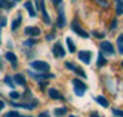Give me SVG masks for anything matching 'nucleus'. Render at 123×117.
<instances>
[{
    "label": "nucleus",
    "instance_id": "20",
    "mask_svg": "<svg viewBox=\"0 0 123 117\" xmlns=\"http://www.w3.org/2000/svg\"><path fill=\"white\" fill-rule=\"evenodd\" d=\"M106 63H107V60H106V58L104 57V54H102V52L98 53V57H97V67H104Z\"/></svg>",
    "mask_w": 123,
    "mask_h": 117
},
{
    "label": "nucleus",
    "instance_id": "39",
    "mask_svg": "<svg viewBox=\"0 0 123 117\" xmlns=\"http://www.w3.org/2000/svg\"><path fill=\"white\" fill-rule=\"evenodd\" d=\"M0 45H1V27H0Z\"/></svg>",
    "mask_w": 123,
    "mask_h": 117
},
{
    "label": "nucleus",
    "instance_id": "12",
    "mask_svg": "<svg viewBox=\"0 0 123 117\" xmlns=\"http://www.w3.org/2000/svg\"><path fill=\"white\" fill-rule=\"evenodd\" d=\"M48 94H49V98L53 99V100H62V101L64 100V98L62 96V95L59 94V91L55 90V89H49L48 90Z\"/></svg>",
    "mask_w": 123,
    "mask_h": 117
},
{
    "label": "nucleus",
    "instance_id": "36",
    "mask_svg": "<svg viewBox=\"0 0 123 117\" xmlns=\"http://www.w3.org/2000/svg\"><path fill=\"white\" fill-rule=\"evenodd\" d=\"M117 26V20H113L112 21V24H111V28H115Z\"/></svg>",
    "mask_w": 123,
    "mask_h": 117
},
{
    "label": "nucleus",
    "instance_id": "41",
    "mask_svg": "<svg viewBox=\"0 0 123 117\" xmlns=\"http://www.w3.org/2000/svg\"><path fill=\"white\" fill-rule=\"evenodd\" d=\"M122 67H123V62H122Z\"/></svg>",
    "mask_w": 123,
    "mask_h": 117
},
{
    "label": "nucleus",
    "instance_id": "19",
    "mask_svg": "<svg viewBox=\"0 0 123 117\" xmlns=\"http://www.w3.org/2000/svg\"><path fill=\"white\" fill-rule=\"evenodd\" d=\"M96 101H97V104L98 105H101L102 107H108V101L106 100V98L105 96H102V95H100V96H97L96 98Z\"/></svg>",
    "mask_w": 123,
    "mask_h": 117
},
{
    "label": "nucleus",
    "instance_id": "8",
    "mask_svg": "<svg viewBox=\"0 0 123 117\" xmlns=\"http://www.w3.org/2000/svg\"><path fill=\"white\" fill-rule=\"evenodd\" d=\"M39 10L42 13V17H43V22L46 25H50V17L47 13V9H46V4H44V0L41 1V5H39Z\"/></svg>",
    "mask_w": 123,
    "mask_h": 117
},
{
    "label": "nucleus",
    "instance_id": "3",
    "mask_svg": "<svg viewBox=\"0 0 123 117\" xmlns=\"http://www.w3.org/2000/svg\"><path fill=\"white\" fill-rule=\"evenodd\" d=\"M71 30H73V32H75L76 35H79L80 37H83V38H89V36H90L86 31H84V28L79 25L78 20H74L73 22H71Z\"/></svg>",
    "mask_w": 123,
    "mask_h": 117
},
{
    "label": "nucleus",
    "instance_id": "11",
    "mask_svg": "<svg viewBox=\"0 0 123 117\" xmlns=\"http://www.w3.org/2000/svg\"><path fill=\"white\" fill-rule=\"evenodd\" d=\"M5 57H6V60L12 65V68H16L17 67V57L12 52H7L6 54H5Z\"/></svg>",
    "mask_w": 123,
    "mask_h": 117
},
{
    "label": "nucleus",
    "instance_id": "1",
    "mask_svg": "<svg viewBox=\"0 0 123 117\" xmlns=\"http://www.w3.org/2000/svg\"><path fill=\"white\" fill-rule=\"evenodd\" d=\"M71 83H73L74 92H75L76 96H84V94L86 92V89H87L86 85L81 80H79V79H73V80H71Z\"/></svg>",
    "mask_w": 123,
    "mask_h": 117
},
{
    "label": "nucleus",
    "instance_id": "26",
    "mask_svg": "<svg viewBox=\"0 0 123 117\" xmlns=\"http://www.w3.org/2000/svg\"><path fill=\"white\" fill-rule=\"evenodd\" d=\"M112 112H113V115H116V116H118V117H123V111H122V110L113 109V110H112Z\"/></svg>",
    "mask_w": 123,
    "mask_h": 117
},
{
    "label": "nucleus",
    "instance_id": "22",
    "mask_svg": "<svg viewBox=\"0 0 123 117\" xmlns=\"http://www.w3.org/2000/svg\"><path fill=\"white\" fill-rule=\"evenodd\" d=\"M116 11H117V15H122L123 14V0H117Z\"/></svg>",
    "mask_w": 123,
    "mask_h": 117
},
{
    "label": "nucleus",
    "instance_id": "23",
    "mask_svg": "<svg viewBox=\"0 0 123 117\" xmlns=\"http://www.w3.org/2000/svg\"><path fill=\"white\" fill-rule=\"evenodd\" d=\"M4 117H31V116H22V115H20L17 111H10Z\"/></svg>",
    "mask_w": 123,
    "mask_h": 117
},
{
    "label": "nucleus",
    "instance_id": "24",
    "mask_svg": "<svg viewBox=\"0 0 123 117\" xmlns=\"http://www.w3.org/2000/svg\"><path fill=\"white\" fill-rule=\"evenodd\" d=\"M12 79H14V78H11L10 75H6V77L4 78L5 84H6V85H9V86L11 88V89H14V88H15V85H14V83H12Z\"/></svg>",
    "mask_w": 123,
    "mask_h": 117
},
{
    "label": "nucleus",
    "instance_id": "5",
    "mask_svg": "<svg viewBox=\"0 0 123 117\" xmlns=\"http://www.w3.org/2000/svg\"><path fill=\"white\" fill-rule=\"evenodd\" d=\"M100 48H101V51L104 52L105 54H110V56L115 54V48H113V46H112L111 42H108V41H102L100 43Z\"/></svg>",
    "mask_w": 123,
    "mask_h": 117
},
{
    "label": "nucleus",
    "instance_id": "2",
    "mask_svg": "<svg viewBox=\"0 0 123 117\" xmlns=\"http://www.w3.org/2000/svg\"><path fill=\"white\" fill-rule=\"evenodd\" d=\"M30 65L31 68H33L35 70L41 72V73H47L50 69V65L47 62H43V60H32L30 63Z\"/></svg>",
    "mask_w": 123,
    "mask_h": 117
},
{
    "label": "nucleus",
    "instance_id": "7",
    "mask_svg": "<svg viewBox=\"0 0 123 117\" xmlns=\"http://www.w3.org/2000/svg\"><path fill=\"white\" fill-rule=\"evenodd\" d=\"M91 56H92V53L90 51H80L78 53V57L79 59L85 63V64H90V60H91Z\"/></svg>",
    "mask_w": 123,
    "mask_h": 117
},
{
    "label": "nucleus",
    "instance_id": "38",
    "mask_svg": "<svg viewBox=\"0 0 123 117\" xmlns=\"http://www.w3.org/2000/svg\"><path fill=\"white\" fill-rule=\"evenodd\" d=\"M90 117H101V116H98L97 112H94V113H91V115H90Z\"/></svg>",
    "mask_w": 123,
    "mask_h": 117
},
{
    "label": "nucleus",
    "instance_id": "40",
    "mask_svg": "<svg viewBox=\"0 0 123 117\" xmlns=\"http://www.w3.org/2000/svg\"><path fill=\"white\" fill-rule=\"evenodd\" d=\"M69 117H76V116H74V115H70Z\"/></svg>",
    "mask_w": 123,
    "mask_h": 117
},
{
    "label": "nucleus",
    "instance_id": "6",
    "mask_svg": "<svg viewBox=\"0 0 123 117\" xmlns=\"http://www.w3.org/2000/svg\"><path fill=\"white\" fill-rule=\"evenodd\" d=\"M52 52H53L54 57H57V58H63L65 56V51H64L63 47H62V45L59 43V42H57V43L53 46Z\"/></svg>",
    "mask_w": 123,
    "mask_h": 117
},
{
    "label": "nucleus",
    "instance_id": "37",
    "mask_svg": "<svg viewBox=\"0 0 123 117\" xmlns=\"http://www.w3.org/2000/svg\"><path fill=\"white\" fill-rule=\"evenodd\" d=\"M4 107H5V104H4V101H1V100H0V111H1Z\"/></svg>",
    "mask_w": 123,
    "mask_h": 117
},
{
    "label": "nucleus",
    "instance_id": "29",
    "mask_svg": "<svg viewBox=\"0 0 123 117\" xmlns=\"http://www.w3.org/2000/svg\"><path fill=\"white\" fill-rule=\"evenodd\" d=\"M10 98H11V99H18L20 94L17 91H11V92H10Z\"/></svg>",
    "mask_w": 123,
    "mask_h": 117
},
{
    "label": "nucleus",
    "instance_id": "9",
    "mask_svg": "<svg viewBox=\"0 0 123 117\" xmlns=\"http://www.w3.org/2000/svg\"><path fill=\"white\" fill-rule=\"evenodd\" d=\"M25 35H27V36H32V37H37V36H39L41 35V28L39 27H37V26H28V27H26L25 28Z\"/></svg>",
    "mask_w": 123,
    "mask_h": 117
},
{
    "label": "nucleus",
    "instance_id": "4",
    "mask_svg": "<svg viewBox=\"0 0 123 117\" xmlns=\"http://www.w3.org/2000/svg\"><path fill=\"white\" fill-rule=\"evenodd\" d=\"M65 15H64V6L63 4L58 5V17H57V26L59 28H63L65 26Z\"/></svg>",
    "mask_w": 123,
    "mask_h": 117
},
{
    "label": "nucleus",
    "instance_id": "34",
    "mask_svg": "<svg viewBox=\"0 0 123 117\" xmlns=\"http://www.w3.org/2000/svg\"><path fill=\"white\" fill-rule=\"evenodd\" d=\"M5 6H6V1L5 0H0V9H3Z\"/></svg>",
    "mask_w": 123,
    "mask_h": 117
},
{
    "label": "nucleus",
    "instance_id": "15",
    "mask_svg": "<svg viewBox=\"0 0 123 117\" xmlns=\"http://www.w3.org/2000/svg\"><path fill=\"white\" fill-rule=\"evenodd\" d=\"M21 20H22V16L20 15V14L17 15L16 19H14L12 24H11V30H12V31H16V30L20 27V25H21Z\"/></svg>",
    "mask_w": 123,
    "mask_h": 117
},
{
    "label": "nucleus",
    "instance_id": "14",
    "mask_svg": "<svg viewBox=\"0 0 123 117\" xmlns=\"http://www.w3.org/2000/svg\"><path fill=\"white\" fill-rule=\"evenodd\" d=\"M24 6H25V9L28 11V14H30L31 17H36V11H35V9H33V6H32V1H26V3L24 4Z\"/></svg>",
    "mask_w": 123,
    "mask_h": 117
},
{
    "label": "nucleus",
    "instance_id": "13",
    "mask_svg": "<svg viewBox=\"0 0 123 117\" xmlns=\"http://www.w3.org/2000/svg\"><path fill=\"white\" fill-rule=\"evenodd\" d=\"M30 75L32 78H35L36 80H38V81L43 80V79H52V78H54L53 74H42V75H36V74H33L32 72H30Z\"/></svg>",
    "mask_w": 123,
    "mask_h": 117
},
{
    "label": "nucleus",
    "instance_id": "32",
    "mask_svg": "<svg viewBox=\"0 0 123 117\" xmlns=\"http://www.w3.org/2000/svg\"><path fill=\"white\" fill-rule=\"evenodd\" d=\"M117 43H123V33L118 36V38H117Z\"/></svg>",
    "mask_w": 123,
    "mask_h": 117
},
{
    "label": "nucleus",
    "instance_id": "21",
    "mask_svg": "<svg viewBox=\"0 0 123 117\" xmlns=\"http://www.w3.org/2000/svg\"><path fill=\"white\" fill-rule=\"evenodd\" d=\"M67 45H68V49H69L70 53H74L75 52V45H74L73 39H71L70 37H67Z\"/></svg>",
    "mask_w": 123,
    "mask_h": 117
},
{
    "label": "nucleus",
    "instance_id": "28",
    "mask_svg": "<svg viewBox=\"0 0 123 117\" xmlns=\"http://www.w3.org/2000/svg\"><path fill=\"white\" fill-rule=\"evenodd\" d=\"M35 43H37V41H36V39H27V41L24 42V45H25V46H32V45H35Z\"/></svg>",
    "mask_w": 123,
    "mask_h": 117
},
{
    "label": "nucleus",
    "instance_id": "31",
    "mask_svg": "<svg viewBox=\"0 0 123 117\" xmlns=\"http://www.w3.org/2000/svg\"><path fill=\"white\" fill-rule=\"evenodd\" d=\"M50 1H52V4L55 5V6H58V5H60V4H63V3H62L63 0H50Z\"/></svg>",
    "mask_w": 123,
    "mask_h": 117
},
{
    "label": "nucleus",
    "instance_id": "33",
    "mask_svg": "<svg viewBox=\"0 0 123 117\" xmlns=\"http://www.w3.org/2000/svg\"><path fill=\"white\" fill-rule=\"evenodd\" d=\"M118 45V49H119V53L123 54V43H117Z\"/></svg>",
    "mask_w": 123,
    "mask_h": 117
},
{
    "label": "nucleus",
    "instance_id": "25",
    "mask_svg": "<svg viewBox=\"0 0 123 117\" xmlns=\"http://www.w3.org/2000/svg\"><path fill=\"white\" fill-rule=\"evenodd\" d=\"M95 1H96L100 6H102V7H107V6H108V1H107V0H95Z\"/></svg>",
    "mask_w": 123,
    "mask_h": 117
},
{
    "label": "nucleus",
    "instance_id": "30",
    "mask_svg": "<svg viewBox=\"0 0 123 117\" xmlns=\"http://www.w3.org/2000/svg\"><path fill=\"white\" fill-rule=\"evenodd\" d=\"M92 36H95L97 38H104L105 37V33H98V32H96V31H92Z\"/></svg>",
    "mask_w": 123,
    "mask_h": 117
},
{
    "label": "nucleus",
    "instance_id": "27",
    "mask_svg": "<svg viewBox=\"0 0 123 117\" xmlns=\"http://www.w3.org/2000/svg\"><path fill=\"white\" fill-rule=\"evenodd\" d=\"M6 26V17L5 16H0V27H5Z\"/></svg>",
    "mask_w": 123,
    "mask_h": 117
},
{
    "label": "nucleus",
    "instance_id": "18",
    "mask_svg": "<svg viewBox=\"0 0 123 117\" xmlns=\"http://www.w3.org/2000/svg\"><path fill=\"white\" fill-rule=\"evenodd\" d=\"M67 111H68V109H65V107L54 109V110H53V115H54L55 117H62V116H64V115L67 113Z\"/></svg>",
    "mask_w": 123,
    "mask_h": 117
},
{
    "label": "nucleus",
    "instance_id": "10",
    "mask_svg": "<svg viewBox=\"0 0 123 117\" xmlns=\"http://www.w3.org/2000/svg\"><path fill=\"white\" fill-rule=\"evenodd\" d=\"M65 67L68 68V69H70V70H73V72H75L78 75H80V77H84V78H86V74H85V72L81 69V68H79V67H76L75 64H71V63H69V62H67L65 63Z\"/></svg>",
    "mask_w": 123,
    "mask_h": 117
},
{
    "label": "nucleus",
    "instance_id": "16",
    "mask_svg": "<svg viewBox=\"0 0 123 117\" xmlns=\"http://www.w3.org/2000/svg\"><path fill=\"white\" fill-rule=\"evenodd\" d=\"M14 80H15V83L18 84V85H25V84H26V79H25V77L22 75V74H15Z\"/></svg>",
    "mask_w": 123,
    "mask_h": 117
},
{
    "label": "nucleus",
    "instance_id": "35",
    "mask_svg": "<svg viewBox=\"0 0 123 117\" xmlns=\"http://www.w3.org/2000/svg\"><path fill=\"white\" fill-rule=\"evenodd\" d=\"M38 117H49V113H48V112L46 111V112H42V113H41V115H39Z\"/></svg>",
    "mask_w": 123,
    "mask_h": 117
},
{
    "label": "nucleus",
    "instance_id": "17",
    "mask_svg": "<svg viewBox=\"0 0 123 117\" xmlns=\"http://www.w3.org/2000/svg\"><path fill=\"white\" fill-rule=\"evenodd\" d=\"M36 104H37V102L31 104V105H28V104H15V102H11V105L15 106V107H22V109H27V110H32V109L35 107Z\"/></svg>",
    "mask_w": 123,
    "mask_h": 117
}]
</instances>
